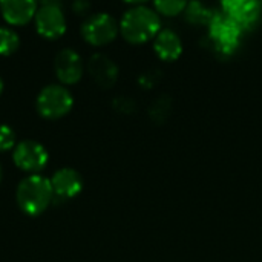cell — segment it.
Masks as SVG:
<instances>
[{
	"instance_id": "cell-1",
	"label": "cell",
	"mask_w": 262,
	"mask_h": 262,
	"mask_svg": "<svg viewBox=\"0 0 262 262\" xmlns=\"http://www.w3.org/2000/svg\"><path fill=\"white\" fill-rule=\"evenodd\" d=\"M54 198L51 180L40 173L25 177L15 190L17 206L28 216H38L46 212Z\"/></svg>"
},
{
	"instance_id": "cell-2",
	"label": "cell",
	"mask_w": 262,
	"mask_h": 262,
	"mask_svg": "<svg viewBox=\"0 0 262 262\" xmlns=\"http://www.w3.org/2000/svg\"><path fill=\"white\" fill-rule=\"evenodd\" d=\"M160 26V17L152 8L137 5L123 14L120 21V32L129 43L138 45L157 37Z\"/></svg>"
},
{
	"instance_id": "cell-3",
	"label": "cell",
	"mask_w": 262,
	"mask_h": 262,
	"mask_svg": "<svg viewBox=\"0 0 262 262\" xmlns=\"http://www.w3.org/2000/svg\"><path fill=\"white\" fill-rule=\"evenodd\" d=\"M74 106V97L71 91L63 84H48L45 86L37 98V112L46 120H58L64 117Z\"/></svg>"
},
{
	"instance_id": "cell-4",
	"label": "cell",
	"mask_w": 262,
	"mask_h": 262,
	"mask_svg": "<svg viewBox=\"0 0 262 262\" xmlns=\"http://www.w3.org/2000/svg\"><path fill=\"white\" fill-rule=\"evenodd\" d=\"M241 32L243 28L223 14H215L213 20L209 23V37L213 43V48L218 54L226 57L232 55L238 49Z\"/></svg>"
},
{
	"instance_id": "cell-5",
	"label": "cell",
	"mask_w": 262,
	"mask_h": 262,
	"mask_svg": "<svg viewBox=\"0 0 262 262\" xmlns=\"http://www.w3.org/2000/svg\"><path fill=\"white\" fill-rule=\"evenodd\" d=\"M120 25L107 12H95L84 18L81 23V37L94 46H103L111 43L118 34Z\"/></svg>"
},
{
	"instance_id": "cell-6",
	"label": "cell",
	"mask_w": 262,
	"mask_h": 262,
	"mask_svg": "<svg viewBox=\"0 0 262 262\" xmlns=\"http://www.w3.org/2000/svg\"><path fill=\"white\" fill-rule=\"evenodd\" d=\"M12 161L20 170L29 175H37L48 166L49 154L41 143L35 140H23L12 149Z\"/></svg>"
},
{
	"instance_id": "cell-7",
	"label": "cell",
	"mask_w": 262,
	"mask_h": 262,
	"mask_svg": "<svg viewBox=\"0 0 262 262\" xmlns=\"http://www.w3.org/2000/svg\"><path fill=\"white\" fill-rule=\"evenodd\" d=\"M34 21L37 32L48 40H55L66 32V17L58 2H43L35 12Z\"/></svg>"
},
{
	"instance_id": "cell-8",
	"label": "cell",
	"mask_w": 262,
	"mask_h": 262,
	"mask_svg": "<svg viewBox=\"0 0 262 262\" xmlns=\"http://www.w3.org/2000/svg\"><path fill=\"white\" fill-rule=\"evenodd\" d=\"M54 71L61 84H75L83 77V60L72 48H64L54 58Z\"/></svg>"
},
{
	"instance_id": "cell-9",
	"label": "cell",
	"mask_w": 262,
	"mask_h": 262,
	"mask_svg": "<svg viewBox=\"0 0 262 262\" xmlns=\"http://www.w3.org/2000/svg\"><path fill=\"white\" fill-rule=\"evenodd\" d=\"M55 198L71 200L83 190V178L72 167H61L49 178Z\"/></svg>"
},
{
	"instance_id": "cell-10",
	"label": "cell",
	"mask_w": 262,
	"mask_h": 262,
	"mask_svg": "<svg viewBox=\"0 0 262 262\" xmlns=\"http://www.w3.org/2000/svg\"><path fill=\"white\" fill-rule=\"evenodd\" d=\"M224 15L232 18L241 28L252 26L261 12V5L253 0H226L223 2Z\"/></svg>"
},
{
	"instance_id": "cell-11",
	"label": "cell",
	"mask_w": 262,
	"mask_h": 262,
	"mask_svg": "<svg viewBox=\"0 0 262 262\" xmlns=\"http://www.w3.org/2000/svg\"><path fill=\"white\" fill-rule=\"evenodd\" d=\"M38 9L34 0H3L0 2V12L6 23L9 25H26L35 17Z\"/></svg>"
},
{
	"instance_id": "cell-12",
	"label": "cell",
	"mask_w": 262,
	"mask_h": 262,
	"mask_svg": "<svg viewBox=\"0 0 262 262\" xmlns=\"http://www.w3.org/2000/svg\"><path fill=\"white\" fill-rule=\"evenodd\" d=\"M88 71L94 81L101 88H111L118 78L117 64L104 54H94L88 61Z\"/></svg>"
},
{
	"instance_id": "cell-13",
	"label": "cell",
	"mask_w": 262,
	"mask_h": 262,
	"mask_svg": "<svg viewBox=\"0 0 262 262\" xmlns=\"http://www.w3.org/2000/svg\"><path fill=\"white\" fill-rule=\"evenodd\" d=\"M154 49L157 55L164 61H173L180 58L183 52V41L172 29H163L154 40Z\"/></svg>"
},
{
	"instance_id": "cell-14",
	"label": "cell",
	"mask_w": 262,
	"mask_h": 262,
	"mask_svg": "<svg viewBox=\"0 0 262 262\" xmlns=\"http://www.w3.org/2000/svg\"><path fill=\"white\" fill-rule=\"evenodd\" d=\"M215 17V12H212L209 8H206L200 2H192L187 3L186 6V18L192 23H201V25H209Z\"/></svg>"
},
{
	"instance_id": "cell-15",
	"label": "cell",
	"mask_w": 262,
	"mask_h": 262,
	"mask_svg": "<svg viewBox=\"0 0 262 262\" xmlns=\"http://www.w3.org/2000/svg\"><path fill=\"white\" fill-rule=\"evenodd\" d=\"M18 34L8 26H0V55H11L18 49Z\"/></svg>"
},
{
	"instance_id": "cell-16",
	"label": "cell",
	"mask_w": 262,
	"mask_h": 262,
	"mask_svg": "<svg viewBox=\"0 0 262 262\" xmlns=\"http://www.w3.org/2000/svg\"><path fill=\"white\" fill-rule=\"evenodd\" d=\"M154 6L158 12L172 17V15H178L183 11H186L187 3L183 0H160V2H155Z\"/></svg>"
},
{
	"instance_id": "cell-17",
	"label": "cell",
	"mask_w": 262,
	"mask_h": 262,
	"mask_svg": "<svg viewBox=\"0 0 262 262\" xmlns=\"http://www.w3.org/2000/svg\"><path fill=\"white\" fill-rule=\"evenodd\" d=\"M15 147V132L8 124H0V152Z\"/></svg>"
},
{
	"instance_id": "cell-18",
	"label": "cell",
	"mask_w": 262,
	"mask_h": 262,
	"mask_svg": "<svg viewBox=\"0 0 262 262\" xmlns=\"http://www.w3.org/2000/svg\"><path fill=\"white\" fill-rule=\"evenodd\" d=\"M89 3L88 2H75V3H72V9L77 12V14H83V12H86L88 9H89Z\"/></svg>"
},
{
	"instance_id": "cell-19",
	"label": "cell",
	"mask_w": 262,
	"mask_h": 262,
	"mask_svg": "<svg viewBox=\"0 0 262 262\" xmlns=\"http://www.w3.org/2000/svg\"><path fill=\"white\" fill-rule=\"evenodd\" d=\"M3 88H5V84H3V80H2V77H0V94L3 92Z\"/></svg>"
},
{
	"instance_id": "cell-20",
	"label": "cell",
	"mask_w": 262,
	"mask_h": 262,
	"mask_svg": "<svg viewBox=\"0 0 262 262\" xmlns=\"http://www.w3.org/2000/svg\"><path fill=\"white\" fill-rule=\"evenodd\" d=\"M2 177H3V172H2V164H0V183H2Z\"/></svg>"
}]
</instances>
